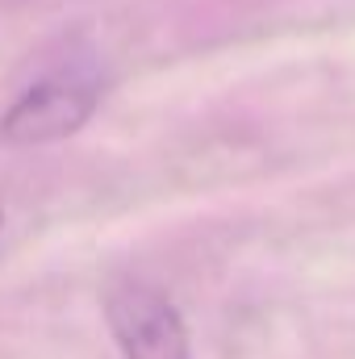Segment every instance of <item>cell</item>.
Instances as JSON below:
<instances>
[{
  "label": "cell",
  "instance_id": "obj_1",
  "mask_svg": "<svg viewBox=\"0 0 355 359\" xmlns=\"http://www.w3.org/2000/svg\"><path fill=\"white\" fill-rule=\"evenodd\" d=\"M105 322L126 359H192L180 309L151 284H113L105 297Z\"/></svg>",
  "mask_w": 355,
  "mask_h": 359
},
{
  "label": "cell",
  "instance_id": "obj_2",
  "mask_svg": "<svg viewBox=\"0 0 355 359\" xmlns=\"http://www.w3.org/2000/svg\"><path fill=\"white\" fill-rule=\"evenodd\" d=\"M92 109H96V92L84 84H38L21 100H13L8 113L0 117V142L42 147V142L72 138L76 130L88 126Z\"/></svg>",
  "mask_w": 355,
  "mask_h": 359
},
{
  "label": "cell",
  "instance_id": "obj_3",
  "mask_svg": "<svg viewBox=\"0 0 355 359\" xmlns=\"http://www.w3.org/2000/svg\"><path fill=\"white\" fill-rule=\"evenodd\" d=\"M0 230H4V213H0Z\"/></svg>",
  "mask_w": 355,
  "mask_h": 359
}]
</instances>
